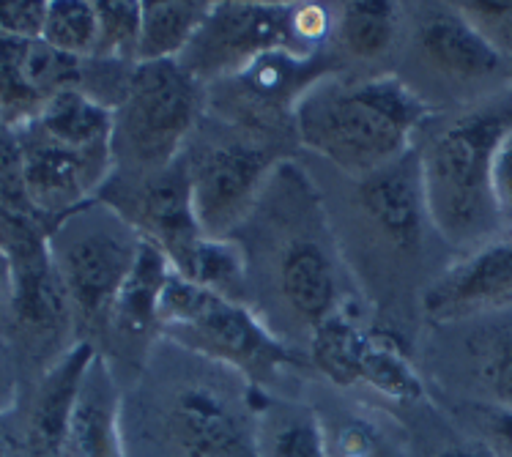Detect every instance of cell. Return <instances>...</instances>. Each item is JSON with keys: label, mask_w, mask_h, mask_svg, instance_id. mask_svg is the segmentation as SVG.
<instances>
[{"label": "cell", "mask_w": 512, "mask_h": 457, "mask_svg": "<svg viewBox=\"0 0 512 457\" xmlns=\"http://www.w3.org/2000/svg\"><path fill=\"white\" fill-rule=\"evenodd\" d=\"M200 115V80L181 61L137 63L115 107L113 156L132 176H148L181 159Z\"/></svg>", "instance_id": "obj_3"}, {"label": "cell", "mask_w": 512, "mask_h": 457, "mask_svg": "<svg viewBox=\"0 0 512 457\" xmlns=\"http://www.w3.org/2000/svg\"><path fill=\"white\" fill-rule=\"evenodd\" d=\"M417 50L430 69L458 85H482L507 69L502 55L482 42V36L460 17L455 6L430 9L417 28Z\"/></svg>", "instance_id": "obj_15"}, {"label": "cell", "mask_w": 512, "mask_h": 457, "mask_svg": "<svg viewBox=\"0 0 512 457\" xmlns=\"http://www.w3.org/2000/svg\"><path fill=\"white\" fill-rule=\"evenodd\" d=\"M28 124L61 146L77 151H113L115 110L96 102L83 88H69L58 94Z\"/></svg>", "instance_id": "obj_19"}, {"label": "cell", "mask_w": 512, "mask_h": 457, "mask_svg": "<svg viewBox=\"0 0 512 457\" xmlns=\"http://www.w3.org/2000/svg\"><path fill=\"white\" fill-rule=\"evenodd\" d=\"M376 449V433L365 422H348L335 438H329V452H332V457H373Z\"/></svg>", "instance_id": "obj_33"}, {"label": "cell", "mask_w": 512, "mask_h": 457, "mask_svg": "<svg viewBox=\"0 0 512 457\" xmlns=\"http://www.w3.org/2000/svg\"><path fill=\"white\" fill-rule=\"evenodd\" d=\"M510 124L512 102L485 104L444 126L419 156L428 219L455 247L477 250L502 230L491 200V156Z\"/></svg>", "instance_id": "obj_2"}, {"label": "cell", "mask_w": 512, "mask_h": 457, "mask_svg": "<svg viewBox=\"0 0 512 457\" xmlns=\"http://www.w3.org/2000/svg\"><path fill=\"white\" fill-rule=\"evenodd\" d=\"M329 33V14L315 3L293 6V39L296 47H313Z\"/></svg>", "instance_id": "obj_34"}, {"label": "cell", "mask_w": 512, "mask_h": 457, "mask_svg": "<svg viewBox=\"0 0 512 457\" xmlns=\"http://www.w3.org/2000/svg\"><path fill=\"white\" fill-rule=\"evenodd\" d=\"M83 85V61L53 50L44 39L0 36V124L17 129L55 96Z\"/></svg>", "instance_id": "obj_11"}, {"label": "cell", "mask_w": 512, "mask_h": 457, "mask_svg": "<svg viewBox=\"0 0 512 457\" xmlns=\"http://www.w3.org/2000/svg\"><path fill=\"white\" fill-rule=\"evenodd\" d=\"M485 381L496 397V406L512 408V343L499 348V354L493 356L485 370Z\"/></svg>", "instance_id": "obj_35"}, {"label": "cell", "mask_w": 512, "mask_h": 457, "mask_svg": "<svg viewBox=\"0 0 512 457\" xmlns=\"http://www.w3.org/2000/svg\"><path fill=\"white\" fill-rule=\"evenodd\" d=\"M42 39L53 50L72 58H91L99 39V17L91 0H53L47 3Z\"/></svg>", "instance_id": "obj_25"}, {"label": "cell", "mask_w": 512, "mask_h": 457, "mask_svg": "<svg viewBox=\"0 0 512 457\" xmlns=\"http://www.w3.org/2000/svg\"><path fill=\"white\" fill-rule=\"evenodd\" d=\"M0 263L17 329L36 340L66 332L74 310L50 252V228L42 219L0 208Z\"/></svg>", "instance_id": "obj_6"}, {"label": "cell", "mask_w": 512, "mask_h": 457, "mask_svg": "<svg viewBox=\"0 0 512 457\" xmlns=\"http://www.w3.org/2000/svg\"><path fill=\"white\" fill-rule=\"evenodd\" d=\"M512 304V236H496L441 274L422 296L430 321L455 323Z\"/></svg>", "instance_id": "obj_12"}, {"label": "cell", "mask_w": 512, "mask_h": 457, "mask_svg": "<svg viewBox=\"0 0 512 457\" xmlns=\"http://www.w3.org/2000/svg\"><path fill=\"white\" fill-rule=\"evenodd\" d=\"M439 457H496V455L480 447H452L447 449V452H441Z\"/></svg>", "instance_id": "obj_38"}, {"label": "cell", "mask_w": 512, "mask_h": 457, "mask_svg": "<svg viewBox=\"0 0 512 457\" xmlns=\"http://www.w3.org/2000/svg\"><path fill=\"white\" fill-rule=\"evenodd\" d=\"M94 345H72L58 362L47 370L33 397L28 430H25V457H69L66 436L74 400L83 384L88 364L94 362Z\"/></svg>", "instance_id": "obj_16"}, {"label": "cell", "mask_w": 512, "mask_h": 457, "mask_svg": "<svg viewBox=\"0 0 512 457\" xmlns=\"http://www.w3.org/2000/svg\"><path fill=\"white\" fill-rule=\"evenodd\" d=\"M157 326L181 345L252 378L296 364V356L247 307L181 277L178 271H170L159 293Z\"/></svg>", "instance_id": "obj_4"}, {"label": "cell", "mask_w": 512, "mask_h": 457, "mask_svg": "<svg viewBox=\"0 0 512 457\" xmlns=\"http://www.w3.org/2000/svg\"><path fill=\"white\" fill-rule=\"evenodd\" d=\"M269 151L247 140L214 143L187 159L192 211L203 236L225 239L255 203Z\"/></svg>", "instance_id": "obj_10"}, {"label": "cell", "mask_w": 512, "mask_h": 457, "mask_svg": "<svg viewBox=\"0 0 512 457\" xmlns=\"http://www.w3.org/2000/svg\"><path fill=\"white\" fill-rule=\"evenodd\" d=\"M359 206L398 250H417L428 219L419 156L408 151L359 181Z\"/></svg>", "instance_id": "obj_14"}, {"label": "cell", "mask_w": 512, "mask_h": 457, "mask_svg": "<svg viewBox=\"0 0 512 457\" xmlns=\"http://www.w3.org/2000/svg\"><path fill=\"white\" fill-rule=\"evenodd\" d=\"M0 457H25V444L11 438V433H6L3 427H0Z\"/></svg>", "instance_id": "obj_37"}, {"label": "cell", "mask_w": 512, "mask_h": 457, "mask_svg": "<svg viewBox=\"0 0 512 457\" xmlns=\"http://www.w3.org/2000/svg\"><path fill=\"white\" fill-rule=\"evenodd\" d=\"M69 457H124L121 395L105 356H94L74 400L66 436Z\"/></svg>", "instance_id": "obj_17"}, {"label": "cell", "mask_w": 512, "mask_h": 457, "mask_svg": "<svg viewBox=\"0 0 512 457\" xmlns=\"http://www.w3.org/2000/svg\"><path fill=\"white\" fill-rule=\"evenodd\" d=\"M274 52L299 55L293 39V6L285 3H214L209 20L184 52L195 80L241 74Z\"/></svg>", "instance_id": "obj_7"}, {"label": "cell", "mask_w": 512, "mask_h": 457, "mask_svg": "<svg viewBox=\"0 0 512 457\" xmlns=\"http://www.w3.org/2000/svg\"><path fill=\"white\" fill-rule=\"evenodd\" d=\"M340 42L354 58L376 61L398 36V6L387 0H351L340 11Z\"/></svg>", "instance_id": "obj_23"}, {"label": "cell", "mask_w": 512, "mask_h": 457, "mask_svg": "<svg viewBox=\"0 0 512 457\" xmlns=\"http://www.w3.org/2000/svg\"><path fill=\"white\" fill-rule=\"evenodd\" d=\"M263 457H332L324 427L313 416H293L272 433L269 447H261Z\"/></svg>", "instance_id": "obj_29"}, {"label": "cell", "mask_w": 512, "mask_h": 457, "mask_svg": "<svg viewBox=\"0 0 512 457\" xmlns=\"http://www.w3.org/2000/svg\"><path fill=\"white\" fill-rule=\"evenodd\" d=\"M0 208L33 214L25 195V165H22L20 137L14 129L0 124Z\"/></svg>", "instance_id": "obj_30"}, {"label": "cell", "mask_w": 512, "mask_h": 457, "mask_svg": "<svg viewBox=\"0 0 512 457\" xmlns=\"http://www.w3.org/2000/svg\"><path fill=\"white\" fill-rule=\"evenodd\" d=\"M428 113L411 85L395 74H381L304 88L293 104V124L310 151L365 178L411 151V137Z\"/></svg>", "instance_id": "obj_1"}, {"label": "cell", "mask_w": 512, "mask_h": 457, "mask_svg": "<svg viewBox=\"0 0 512 457\" xmlns=\"http://www.w3.org/2000/svg\"><path fill=\"white\" fill-rule=\"evenodd\" d=\"M482 427H485V436L493 447L512 457V408H482Z\"/></svg>", "instance_id": "obj_36"}, {"label": "cell", "mask_w": 512, "mask_h": 457, "mask_svg": "<svg viewBox=\"0 0 512 457\" xmlns=\"http://www.w3.org/2000/svg\"><path fill=\"white\" fill-rule=\"evenodd\" d=\"M452 6L480 33L482 42L496 55H502L504 61H512V0L507 3L466 0V3H452Z\"/></svg>", "instance_id": "obj_28"}, {"label": "cell", "mask_w": 512, "mask_h": 457, "mask_svg": "<svg viewBox=\"0 0 512 457\" xmlns=\"http://www.w3.org/2000/svg\"><path fill=\"white\" fill-rule=\"evenodd\" d=\"M143 239L115 208L91 200L50 228V252L74 315L110 321L115 296L135 266Z\"/></svg>", "instance_id": "obj_5"}, {"label": "cell", "mask_w": 512, "mask_h": 457, "mask_svg": "<svg viewBox=\"0 0 512 457\" xmlns=\"http://www.w3.org/2000/svg\"><path fill=\"white\" fill-rule=\"evenodd\" d=\"M280 291L296 318L307 326L335 315L337 280L324 250L313 241H293L280 258Z\"/></svg>", "instance_id": "obj_18"}, {"label": "cell", "mask_w": 512, "mask_h": 457, "mask_svg": "<svg viewBox=\"0 0 512 457\" xmlns=\"http://www.w3.org/2000/svg\"><path fill=\"white\" fill-rule=\"evenodd\" d=\"M22 146L28 206L47 228L99 198L113 173V151H77L61 146L33 124L14 129Z\"/></svg>", "instance_id": "obj_8"}, {"label": "cell", "mask_w": 512, "mask_h": 457, "mask_svg": "<svg viewBox=\"0 0 512 457\" xmlns=\"http://www.w3.org/2000/svg\"><path fill=\"white\" fill-rule=\"evenodd\" d=\"M370 332H362L348 315L335 312L318 323L310 337V356L315 367L337 386L362 384Z\"/></svg>", "instance_id": "obj_22"}, {"label": "cell", "mask_w": 512, "mask_h": 457, "mask_svg": "<svg viewBox=\"0 0 512 457\" xmlns=\"http://www.w3.org/2000/svg\"><path fill=\"white\" fill-rule=\"evenodd\" d=\"M362 384L373 386L378 395L392 397L400 403L419 400L425 395L422 378L403 351V345L392 332H370Z\"/></svg>", "instance_id": "obj_24"}, {"label": "cell", "mask_w": 512, "mask_h": 457, "mask_svg": "<svg viewBox=\"0 0 512 457\" xmlns=\"http://www.w3.org/2000/svg\"><path fill=\"white\" fill-rule=\"evenodd\" d=\"M47 3L44 0H0V36L42 39Z\"/></svg>", "instance_id": "obj_32"}, {"label": "cell", "mask_w": 512, "mask_h": 457, "mask_svg": "<svg viewBox=\"0 0 512 457\" xmlns=\"http://www.w3.org/2000/svg\"><path fill=\"white\" fill-rule=\"evenodd\" d=\"M170 271L173 266L162 255V250L143 241L135 266L121 285L113 310H110V323L115 326V332L126 334V337H140V334L157 329L159 293L165 288Z\"/></svg>", "instance_id": "obj_20"}, {"label": "cell", "mask_w": 512, "mask_h": 457, "mask_svg": "<svg viewBox=\"0 0 512 457\" xmlns=\"http://www.w3.org/2000/svg\"><path fill=\"white\" fill-rule=\"evenodd\" d=\"M99 39L91 58L137 63L140 28H143V3L137 0H99Z\"/></svg>", "instance_id": "obj_26"}, {"label": "cell", "mask_w": 512, "mask_h": 457, "mask_svg": "<svg viewBox=\"0 0 512 457\" xmlns=\"http://www.w3.org/2000/svg\"><path fill=\"white\" fill-rule=\"evenodd\" d=\"M168 436L184 457H263L241 416L203 386L178 392L168 411Z\"/></svg>", "instance_id": "obj_13"}, {"label": "cell", "mask_w": 512, "mask_h": 457, "mask_svg": "<svg viewBox=\"0 0 512 457\" xmlns=\"http://www.w3.org/2000/svg\"><path fill=\"white\" fill-rule=\"evenodd\" d=\"M96 200L115 208L140 233V239L162 250L173 271L184 269L189 252L203 236L192 211L184 159L148 176H132V184L124 187L105 184Z\"/></svg>", "instance_id": "obj_9"}, {"label": "cell", "mask_w": 512, "mask_h": 457, "mask_svg": "<svg viewBox=\"0 0 512 457\" xmlns=\"http://www.w3.org/2000/svg\"><path fill=\"white\" fill-rule=\"evenodd\" d=\"M491 200L499 228L512 236V124L504 129L491 156Z\"/></svg>", "instance_id": "obj_31"}, {"label": "cell", "mask_w": 512, "mask_h": 457, "mask_svg": "<svg viewBox=\"0 0 512 457\" xmlns=\"http://www.w3.org/2000/svg\"><path fill=\"white\" fill-rule=\"evenodd\" d=\"M181 277L198 282L203 288L214 293L230 296L233 288H239L244 277V260L239 247L228 239H214V236H200L198 244L189 252L184 269L178 271Z\"/></svg>", "instance_id": "obj_27"}, {"label": "cell", "mask_w": 512, "mask_h": 457, "mask_svg": "<svg viewBox=\"0 0 512 457\" xmlns=\"http://www.w3.org/2000/svg\"><path fill=\"white\" fill-rule=\"evenodd\" d=\"M214 3H187V0H148L143 3V28L137 63L181 61L189 44L209 20Z\"/></svg>", "instance_id": "obj_21"}]
</instances>
